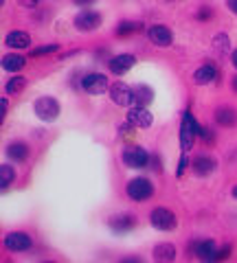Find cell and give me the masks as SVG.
I'll return each instance as SVG.
<instances>
[{"label": "cell", "mask_w": 237, "mask_h": 263, "mask_svg": "<svg viewBox=\"0 0 237 263\" xmlns=\"http://www.w3.org/2000/svg\"><path fill=\"white\" fill-rule=\"evenodd\" d=\"M7 110H9V101H7V99H3V117L7 114Z\"/></svg>", "instance_id": "obj_35"}, {"label": "cell", "mask_w": 237, "mask_h": 263, "mask_svg": "<svg viewBox=\"0 0 237 263\" xmlns=\"http://www.w3.org/2000/svg\"><path fill=\"white\" fill-rule=\"evenodd\" d=\"M191 167H193V174L195 176H209V174H213V169H215V160L211 158V156L207 154H202V156H195L193 162H191Z\"/></svg>", "instance_id": "obj_13"}, {"label": "cell", "mask_w": 237, "mask_h": 263, "mask_svg": "<svg viewBox=\"0 0 237 263\" xmlns=\"http://www.w3.org/2000/svg\"><path fill=\"white\" fill-rule=\"evenodd\" d=\"M147 37H150L152 44H156L158 48H167L171 46L174 42V35H171V31L165 27V24H154V27L147 29Z\"/></svg>", "instance_id": "obj_11"}, {"label": "cell", "mask_w": 237, "mask_h": 263, "mask_svg": "<svg viewBox=\"0 0 237 263\" xmlns=\"http://www.w3.org/2000/svg\"><path fill=\"white\" fill-rule=\"evenodd\" d=\"M125 193L132 202H145L154 195V184L147 178H134L125 186Z\"/></svg>", "instance_id": "obj_1"}, {"label": "cell", "mask_w": 237, "mask_h": 263, "mask_svg": "<svg viewBox=\"0 0 237 263\" xmlns=\"http://www.w3.org/2000/svg\"><path fill=\"white\" fill-rule=\"evenodd\" d=\"M187 250H189L193 257H198L202 261H213L215 257V243L211 241V239H195L191 241V246H187Z\"/></svg>", "instance_id": "obj_10"}, {"label": "cell", "mask_w": 237, "mask_h": 263, "mask_svg": "<svg viewBox=\"0 0 237 263\" xmlns=\"http://www.w3.org/2000/svg\"><path fill=\"white\" fill-rule=\"evenodd\" d=\"M5 44L11 48H27V46H31V35L24 31H11L9 35H7Z\"/></svg>", "instance_id": "obj_17"}, {"label": "cell", "mask_w": 237, "mask_h": 263, "mask_svg": "<svg viewBox=\"0 0 237 263\" xmlns=\"http://www.w3.org/2000/svg\"><path fill=\"white\" fill-rule=\"evenodd\" d=\"M143 31V24L141 22H132V20H125L121 22L117 29H114V35L119 37H125V35H134V33H141Z\"/></svg>", "instance_id": "obj_19"}, {"label": "cell", "mask_w": 237, "mask_h": 263, "mask_svg": "<svg viewBox=\"0 0 237 263\" xmlns=\"http://www.w3.org/2000/svg\"><path fill=\"white\" fill-rule=\"evenodd\" d=\"M13 180H15V171H13V167H9V164H3V167H0V186H3V189L11 186V184H13Z\"/></svg>", "instance_id": "obj_25"}, {"label": "cell", "mask_w": 237, "mask_h": 263, "mask_svg": "<svg viewBox=\"0 0 237 263\" xmlns=\"http://www.w3.org/2000/svg\"><path fill=\"white\" fill-rule=\"evenodd\" d=\"M150 224L158 230H174L178 226V219L169 209H154L150 213Z\"/></svg>", "instance_id": "obj_4"}, {"label": "cell", "mask_w": 237, "mask_h": 263, "mask_svg": "<svg viewBox=\"0 0 237 263\" xmlns=\"http://www.w3.org/2000/svg\"><path fill=\"white\" fill-rule=\"evenodd\" d=\"M75 27H77L79 31H86V33L99 29V27H101V13L90 11V9L79 11V13L75 15Z\"/></svg>", "instance_id": "obj_9"}, {"label": "cell", "mask_w": 237, "mask_h": 263, "mask_svg": "<svg viewBox=\"0 0 237 263\" xmlns=\"http://www.w3.org/2000/svg\"><path fill=\"white\" fill-rule=\"evenodd\" d=\"M233 197H237V186H233Z\"/></svg>", "instance_id": "obj_38"}, {"label": "cell", "mask_w": 237, "mask_h": 263, "mask_svg": "<svg viewBox=\"0 0 237 263\" xmlns=\"http://www.w3.org/2000/svg\"><path fill=\"white\" fill-rule=\"evenodd\" d=\"M233 90L237 92V77H233Z\"/></svg>", "instance_id": "obj_37"}, {"label": "cell", "mask_w": 237, "mask_h": 263, "mask_svg": "<svg viewBox=\"0 0 237 263\" xmlns=\"http://www.w3.org/2000/svg\"><path fill=\"white\" fill-rule=\"evenodd\" d=\"M24 86H27V79L18 75V77H13V79L7 81L5 92H7V95H18V92H22V90H24Z\"/></svg>", "instance_id": "obj_24"}, {"label": "cell", "mask_w": 237, "mask_h": 263, "mask_svg": "<svg viewBox=\"0 0 237 263\" xmlns=\"http://www.w3.org/2000/svg\"><path fill=\"white\" fill-rule=\"evenodd\" d=\"M134 62H136L134 55H117L108 62V66H110V70L114 72V75H125V72L134 66Z\"/></svg>", "instance_id": "obj_14"}, {"label": "cell", "mask_w": 237, "mask_h": 263, "mask_svg": "<svg viewBox=\"0 0 237 263\" xmlns=\"http://www.w3.org/2000/svg\"><path fill=\"white\" fill-rule=\"evenodd\" d=\"M33 246V239H31L29 233H22V230H15V233H9L5 237V248L11 252H24Z\"/></svg>", "instance_id": "obj_6"}, {"label": "cell", "mask_w": 237, "mask_h": 263, "mask_svg": "<svg viewBox=\"0 0 237 263\" xmlns=\"http://www.w3.org/2000/svg\"><path fill=\"white\" fill-rule=\"evenodd\" d=\"M152 254H154L156 261H174L176 259V248L171 243H158Z\"/></svg>", "instance_id": "obj_20"}, {"label": "cell", "mask_w": 237, "mask_h": 263, "mask_svg": "<svg viewBox=\"0 0 237 263\" xmlns=\"http://www.w3.org/2000/svg\"><path fill=\"white\" fill-rule=\"evenodd\" d=\"M93 3H97V0H75V5H79V7H86V5H93Z\"/></svg>", "instance_id": "obj_33"}, {"label": "cell", "mask_w": 237, "mask_h": 263, "mask_svg": "<svg viewBox=\"0 0 237 263\" xmlns=\"http://www.w3.org/2000/svg\"><path fill=\"white\" fill-rule=\"evenodd\" d=\"M57 44H46V46H40V48H33L31 51V57H42V55H48V53H55L57 51Z\"/></svg>", "instance_id": "obj_27"}, {"label": "cell", "mask_w": 237, "mask_h": 263, "mask_svg": "<svg viewBox=\"0 0 237 263\" xmlns=\"http://www.w3.org/2000/svg\"><path fill=\"white\" fill-rule=\"evenodd\" d=\"M187 171V156H183L180 162H178V171H176V176H183Z\"/></svg>", "instance_id": "obj_31"}, {"label": "cell", "mask_w": 237, "mask_h": 263, "mask_svg": "<svg viewBox=\"0 0 237 263\" xmlns=\"http://www.w3.org/2000/svg\"><path fill=\"white\" fill-rule=\"evenodd\" d=\"M231 60H233V66H235V68H237V48H235V51H233V55H231Z\"/></svg>", "instance_id": "obj_36"}, {"label": "cell", "mask_w": 237, "mask_h": 263, "mask_svg": "<svg viewBox=\"0 0 237 263\" xmlns=\"http://www.w3.org/2000/svg\"><path fill=\"white\" fill-rule=\"evenodd\" d=\"M198 129H200V125L195 123L193 114L191 112H185L183 125H180V149L183 152H189L191 147H193V138L198 136Z\"/></svg>", "instance_id": "obj_2"}, {"label": "cell", "mask_w": 237, "mask_h": 263, "mask_svg": "<svg viewBox=\"0 0 237 263\" xmlns=\"http://www.w3.org/2000/svg\"><path fill=\"white\" fill-rule=\"evenodd\" d=\"M81 88L88 95H101L103 90H108V77L101 75V72H88L81 79Z\"/></svg>", "instance_id": "obj_7"}, {"label": "cell", "mask_w": 237, "mask_h": 263, "mask_svg": "<svg viewBox=\"0 0 237 263\" xmlns=\"http://www.w3.org/2000/svg\"><path fill=\"white\" fill-rule=\"evenodd\" d=\"M33 110L38 114V119H42L46 123H51L60 117V103H57L53 97H40L33 105Z\"/></svg>", "instance_id": "obj_3"}, {"label": "cell", "mask_w": 237, "mask_h": 263, "mask_svg": "<svg viewBox=\"0 0 237 263\" xmlns=\"http://www.w3.org/2000/svg\"><path fill=\"white\" fill-rule=\"evenodd\" d=\"M24 64H27V60H24L22 55H5L3 57V68L9 70V72H15V70L24 68Z\"/></svg>", "instance_id": "obj_23"}, {"label": "cell", "mask_w": 237, "mask_h": 263, "mask_svg": "<svg viewBox=\"0 0 237 263\" xmlns=\"http://www.w3.org/2000/svg\"><path fill=\"white\" fill-rule=\"evenodd\" d=\"M211 15H213V11H211L209 7H202V9H200L198 13H195V18H198V20H209Z\"/></svg>", "instance_id": "obj_29"}, {"label": "cell", "mask_w": 237, "mask_h": 263, "mask_svg": "<svg viewBox=\"0 0 237 263\" xmlns=\"http://www.w3.org/2000/svg\"><path fill=\"white\" fill-rule=\"evenodd\" d=\"M215 79H217V70H215V66H211V64H204V66H200V68L193 72V84L195 86L213 84Z\"/></svg>", "instance_id": "obj_15"}, {"label": "cell", "mask_w": 237, "mask_h": 263, "mask_svg": "<svg viewBox=\"0 0 237 263\" xmlns=\"http://www.w3.org/2000/svg\"><path fill=\"white\" fill-rule=\"evenodd\" d=\"M213 44L220 53H226L228 48H231V42H228V35H224V33H220V35L213 37Z\"/></svg>", "instance_id": "obj_26"}, {"label": "cell", "mask_w": 237, "mask_h": 263, "mask_svg": "<svg viewBox=\"0 0 237 263\" xmlns=\"http://www.w3.org/2000/svg\"><path fill=\"white\" fill-rule=\"evenodd\" d=\"M215 121L224 127H233L237 123V112L233 108H217L215 110Z\"/></svg>", "instance_id": "obj_18"}, {"label": "cell", "mask_w": 237, "mask_h": 263, "mask_svg": "<svg viewBox=\"0 0 237 263\" xmlns=\"http://www.w3.org/2000/svg\"><path fill=\"white\" fill-rule=\"evenodd\" d=\"M110 99L114 105H132L134 103V90L130 88L125 81H117V84L110 86Z\"/></svg>", "instance_id": "obj_5"}, {"label": "cell", "mask_w": 237, "mask_h": 263, "mask_svg": "<svg viewBox=\"0 0 237 263\" xmlns=\"http://www.w3.org/2000/svg\"><path fill=\"white\" fill-rule=\"evenodd\" d=\"M18 3H20L22 7H35V5L40 3V0H18Z\"/></svg>", "instance_id": "obj_32"}, {"label": "cell", "mask_w": 237, "mask_h": 263, "mask_svg": "<svg viewBox=\"0 0 237 263\" xmlns=\"http://www.w3.org/2000/svg\"><path fill=\"white\" fill-rule=\"evenodd\" d=\"M228 9L233 13H237V0H228Z\"/></svg>", "instance_id": "obj_34"}, {"label": "cell", "mask_w": 237, "mask_h": 263, "mask_svg": "<svg viewBox=\"0 0 237 263\" xmlns=\"http://www.w3.org/2000/svg\"><path fill=\"white\" fill-rule=\"evenodd\" d=\"M154 99V92H152V88L150 86H143V84H138L134 88V103L136 105H147Z\"/></svg>", "instance_id": "obj_22"}, {"label": "cell", "mask_w": 237, "mask_h": 263, "mask_svg": "<svg viewBox=\"0 0 237 263\" xmlns=\"http://www.w3.org/2000/svg\"><path fill=\"white\" fill-rule=\"evenodd\" d=\"M127 121L132 123L134 127H150L152 125V114L145 105H134V108L127 112Z\"/></svg>", "instance_id": "obj_12"}, {"label": "cell", "mask_w": 237, "mask_h": 263, "mask_svg": "<svg viewBox=\"0 0 237 263\" xmlns=\"http://www.w3.org/2000/svg\"><path fill=\"white\" fill-rule=\"evenodd\" d=\"M198 136L202 138V141H213V134H211V129H207V127H200Z\"/></svg>", "instance_id": "obj_30"}, {"label": "cell", "mask_w": 237, "mask_h": 263, "mask_svg": "<svg viewBox=\"0 0 237 263\" xmlns=\"http://www.w3.org/2000/svg\"><path fill=\"white\" fill-rule=\"evenodd\" d=\"M7 154H9V158H13L15 162H24L29 158V147L24 143H11Z\"/></svg>", "instance_id": "obj_21"}, {"label": "cell", "mask_w": 237, "mask_h": 263, "mask_svg": "<svg viewBox=\"0 0 237 263\" xmlns=\"http://www.w3.org/2000/svg\"><path fill=\"white\" fill-rule=\"evenodd\" d=\"M228 257H231V246H224L222 250H217V252H215L213 261H220V259H228Z\"/></svg>", "instance_id": "obj_28"}, {"label": "cell", "mask_w": 237, "mask_h": 263, "mask_svg": "<svg viewBox=\"0 0 237 263\" xmlns=\"http://www.w3.org/2000/svg\"><path fill=\"white\" fill-rule=\"evenodd\" d=\"M136 226V217L132 215H117L110 219V228L114 233H127V230H132Z\"/></svg>", "instance_id": "obj_16"}, {"label": "cell", "mask_w": 237, "mask_h": 263, "mask_svg": "<svg viewBox=\"0 0 237 263\" xmlns=\"http://www.w3.org/2000/svg\"><path fill=\"white\" fill-rule=\"evenodd\" d=\"M123 162L130 169H143L150 162V156L143 147H127V149H123Z\"/></svg>", "instance_id": "obj_8"}]
</instances>
